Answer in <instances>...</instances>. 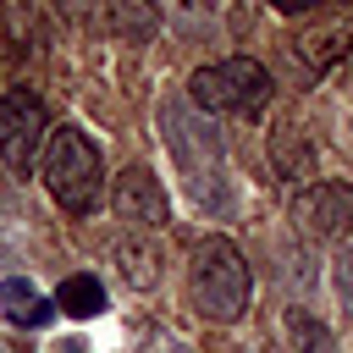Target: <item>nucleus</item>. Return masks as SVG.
I'll return each mask as SVG.
<instances>
[{
  "mask_svg": "<svg viewBox=\"0 0 353 353\" xmlns=\"http://www.w3.org/2000/svg\"><path fill=\"white\" fill-rule=\"evenodd\" d=\"M347 50H353V0H325V6H314V11L292 28V55H298L309 72L336 66Z\"/></svg>",
  "mask_w": 353,
  "mask_h": 353,
  "instance_id": "20e7f679",
  "label": "nucleus"
},
{
  "mask_svg": "<svg viewBox=\"0 0 353 353\" xmlns=\"http://www.w3.org/2000/svg\"><path fill=\"white\" fill-rule=\"evenodd\" d=\"M276 160H281V176H292V182H303L314 171V149L298 143V127H281L276 132Z\"/></svg>",
  "mask_w": 353,
  "mask_h": 353,
  "instance_id": "9d476101",
  "label": "nucleus"
},
{
  "mask_svg": "<svg viewBox=\"0 0 353 353\" xmlns=\"http://www.w3.org/2000/svg\"><path fill=\"white\" fill-rule=\"evenodd\" d=\"M44 127H50V116H44V99L33 88H6L0 94V160L11 171L33 165V154L44 143Z\"/></svg>",
  "mask_w": 353,
  "mask_h": 353,
  "instance_id": "39448f33",
  "label": "nucleus"
},
{
  "mask_svg": "<svg viewBox=\"0 0 353 353\" xmlns=\"http://www.w3.org/2000/svg\"><path fill=\"white\" fill-rule=\"evenodd\" d=\"M110 204H116V221H127V226H165V215H171V204H165V188H160V176L149 171V165H127L121 176H116V188H110Z\"/></svg>",
  "mask_w": 353,
  "mask_h": 353,
  "instance_id": "0eeeda50",
  "label": "nucleus"
},
{
  "mask_svg": "<svg viewBox=\"0 0 353 353\" xmlns=\"http://www.w3.org/2000/svg\"><path fill=\"white\" fill-rule=\"evenodd\" d=\"M55 309H66L72 320L105 314V287H99V276H66L61 292H55Z\"/></svg>",
  "mask_w": 353,
  "mask_h": 353,
  "instance_id": "1a4fd4ad",
  "label": "nucleus"
},
{
  "mask_svg": "<svg viewBox=\"0 0 353 353\" xmlns=\"http://www.w3.org/2000/svg\"><path fill=\"white\" fill-rule=\"evenodd\" d=\"M116 259H121V276H127L132 287H154V281H160V270H154V254H149V248H127V243H121V248H116Z\"/></svg>",
  "mask_w": 353,
  "mask_h": 353,
  "instance_id": "f8f14e48",
  "label": "nucleus"
},
{
  "mask_svg": "<svg viewBox=\"0 0 353 353\" xmlns=\"http://www.w3.org/2000/svg\"><path fill=\"white\" fill-rule=\"evenodd\" d=\"M287 336H292V353H336L331 331L309 314H287Z\"/></svg>",
  "mask_w": 353,
  "mask_h": 353,
  "instance_id": "9b49d317",
  "label": "nucleus"
},
{
  "mask_svg": "<svg viewBox=\"0 0 353 353\" xmlns=\"http://www.w3.org/2000/svg\"><path fill=\"white\" fill-rule=\"evenodd\" d=\"M292 215L309 237H353V182H309Z\"/></svg>",
  "mask_w": 353,
  "mask_h": 353,
  "instance_id": "423d86ee",
  "label": "nucleus"
},
{
  "mask_svg": "<svg viewBox=\"0 0 353 353\" xmlns=\"http://www.w3.org/2000/svg\"><path fill=\"white\" fill-rule=\"evenodd\" d=\"M336 287H342V298H347V314H353V254H342V259H336Z\"/></svg>",
  "mask_w": 353,
  "mask_h": 353,
  "instance_id": "ddd939ff",
  "label": "nucleus"
},
{
  "mask_svg": "<svg viewBox=\"0 0 353 353\" xmlns=\"http://www.w3.org/2000/svg\"><path fill=\"white\" fill-rule=\"evenodd\" d=\"M55 353H83V347H77V342H66V347H55Z\"/></svg>",
  "mask_w": 353,
  "mask_h": 353,
  "instance_id": "2eb2a0df",
  "label": "nucleus"
},
{
  "mask_svg": "<svg viewBox=\"0 0 353 353\" xmlns=\"http://www.w3.org/2000/svg\"><path fill=\"white\" fill-rule=\"evenodd\" d=\"M248 292H254V281H248V259L237 254V243L204 237L193 248V265H188V298H193V309L204 320L232 325V320H243Z\"/></svg>",
  "mask_w": 353,
  "mask_h": 353,
  "instance_id": "f257e3e1",
  "label": "nucleus"
},
{
  "mask_svg": "<svg viewBox=\"0 0 353 353\" xmlns=\"http://www.w3.org/2000/svg\"><path fill=\"white\" fill-rule=\"evenodd\" d=\"M0 314L11 320V325H22V331H39V325H50V314H55V298H44L33 281H22V276H6L0 281Z\"/></svg>",
  "mask_w": 353,
  "mask_h": 353,
  "instance_id": "6e6552de",
  "label": "nucleus"
},
{
  "mask_svg": "<svg viewBox=\"0 0 353 353\" xmlns=\"http://www.w3.org/2000/svg\"><path fill=\"white\" fill-rule=\"evenodd\" d=\"M44 188L55 193L61 210L88 215L105 199V160L83 127H55L44 143Z\"/></svg>",
  "mask_w": 353,
  "mask_h": 353,
  "instance_id": "f03ea898",
  "label": "nucleus"
},
{
  "mask_svg": "<svg viewBox=\"0 0 353 353\" xmlns=\"http://www.w3.org/2000/svg\"><path fill=\"white\" fill-rule=\"evenodd\" d=\"M270 72L248 55H226V61H210L188 77V99L210 116H259L270 105Z\"/></svg>",
  "mask_w": 353,
  "mask_h": 353,
  "instance_id": "7ed1b4c3",
  "label": "nucleus"
},
{
  "mask_svg": "<svg viewBox=\"0 0 353 353\" xmlns=\"http://www.w3.org/2000/svg\"><path fill=\"white\" fill-rule=\"evenodd\" d=\"M276 11H287V17H303V11H314V6H325V0H270Z\"/></svg>",
  "mask_w": 353,
  "mask_h": 353,
  "instance_id": "4468645a",
  "label": "nucleus"
}]
</instances>
